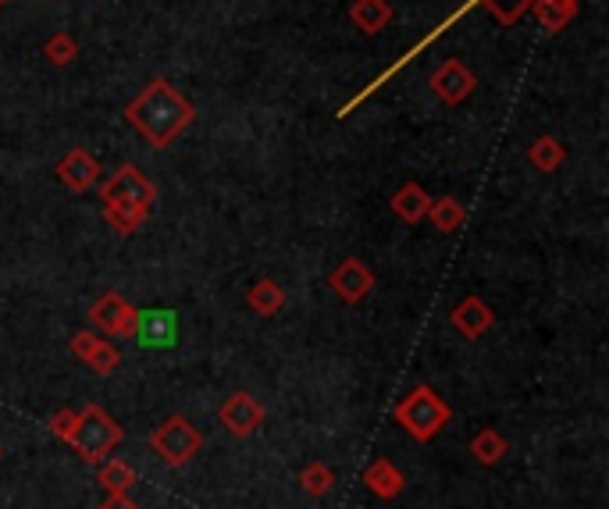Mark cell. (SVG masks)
<instances>
[{"label":"cell","mask_w":609,"mask_h":509,"mask_svg":"<svg viewBox=\"0 0 609 509\" xmlns=\"http://www.w3.org/2000/svg\"><path fill=\"white\" fill-rule=\"evenodd\" d=\"M428 203L431 196L424 193V186L406 182V186H399L396 196H392V214H396L403 225H417V221H424V214H428Z\"/></svg>","instance_id":"cell-17"},{"label":"cell","mask_w":609,"mask_h":509,"mask_svg":"<svg viewBox=\"0 0 609 509\" xmlns=\"http://www.w3.org/2000/svg\"><path fill=\"white\" fill-rule=\"evenodd\" d=\"M528 161L531 168L542 171V175H553V171H560L563 161H567V146L556 136H538L535 143L528 146Z\"/></svg>","instance_id":"cell-20"},{"label":"cell","mask_w":609,"mask_h":509,"mask_svg":"<svg viewBox=\"0 0 609 509\" xmlns=\"http://www.w3.org/2000/svg\"><path fill=\"white\" fill-rule=\"evenodd\" d=\"M132 335L143 349H171L179 339V317L175 310H139Z\"/></svg>","instance_id":"cell-11"},{"label":"cell","mask_w":609,"mask_h":509,"mask_svg":"<svg viewBox=\"0 0 609 509\" xmlns=\"http://www.w3.org/2000/svg\"><path fill=\"white\" fill-rule=\"evenodd\" d=\"M218 417H221V424L228 428V435L250 438L253 431L264 424V406H260L250 392H232V396L221 403Z\"/></svg>","instance_id":"cell-10"},{"label":"cell","mask_w":609,"mask_h":509,"mask_svg":"<svg viewBox=\"0 0 609 509\" xmlns=\"http://www.w3.org/2000/svg\"><path fill=\"white\" fill-rule=\"evenodd\" d=\"M531 4L535 0H478V8H485L499 25H517L531 11Z\"/></svg>","instance_id":"cell-26"},{"label":"cell","mask_w":609,"mask_h":509,"mask_svg":"<svg viewBox=\"0 0 609 509\" xmlns=\"http://www.w3.org/2000/svg\"><path fill=\"white\" fill-rule=\"evenodd\" d=\"M57 178H61L72 193H86V189L97 186L100 161L90 154V150H86V146H72V150L57 161Z\"/></svg>","instance_id":"cell-13"},{"label":"cell","mask_w":609,"mask_h":509,"mask_svg":"<svg viewBox=\"0 0 609 509\" xmlns=\"http://www.w3.org/2000/svg\"><path fill=\"white\" fill-rule=\"evenodd\" d=\"M471 456L481 463V467H496L506 456V438L499 435L496 428H481L478 435L471 438Z\"/></svg>","instance_id":"cell-22"},{"label":"cell","mask_w":609,"mask_h":509,"mask_svg":"<svg viewBox=\"0 0 609 509\" xmlns=\"http://www.w3.org/2000/svg\"><path fill=\"white\" fill-rule=\"evenodd\" d=\"M100 509H139V506L132 502L129 492H107V499L100 502Z\"/></svg>","instance_id":"cell-28"},{"label":"cell","mask_w":609,"mask_h":509,"mask_svg":"<svg viewBox=\"0 0 609 509\" xmlns=\"http://www.w3.org/2000/svg\"><path fill=\"white\" fill-rule=\"evenodd\" d=\"M72 353L79 356L90 371H97L100 378L114 374V371H118V364H122V353H118V346H114V342H107L104 335H97V332L72 335Z\"/></svg>","instance_id":"cell-12"},{"label":"cell","mask_w":609,"mask_h":509,"mask_svg":"<svg viewBox=\"0 0 609 509\" xmlns=\"http://www.w3.org/2000/svg\"><path fill=\"white\" fill-rule=\"evenodd\" d=\"M396 421L403 424V431L414 438V442H431V438L453 421V410H449V403L431 385H417L410 396L399 399Z\"/></svg>","instance_id":"cell-3"},{"label":"cell","mask_w":609,"mask_h":509,"mask_svg":"<svg viewBox=\"0 0 609 509\" xmlns=\"http://www.w3.org/2000/svg\"><path fill=\"white\" fill-rule=\"evenodd\" d=\"M531 15L538 18L545 33H563L577 15V0H535L531 4Z\"/></svg>","instance_id":"cell-19"},{"label":"cell","mask_w":609,"mask_h":509,"mask_svg":"<svg viewBox=\"0 0 609 509\" xmlns=\"http://www.w3.org/2000/svg\"><path fill=\"white\" fill-rule=\"evenodd\" d=\"M75 413H79V417H75V428H72L68 445H72L75 453H79L86 463H100L107 453H111L114 445L122 442V428H118L111 413L100 410L97 403H86Z\"/></svg>","instance_id":"cell-4"},{"label":"cell","mask_w":609,"mask_h":509,"mask_svg":"<svg viewBox=\"0 0 609 509\" xmlns=\"http://www.w3.org/2000/svg\"><path fill=\"white\" fill-rule=\"evenodd\" d=\"M4 4H11V0H0V8H4Z\"/></svg>","instance_id":"cell-29"},{"label":"cell","mask_w":609,"mask_h":509,"mask_svg":"<svg viewBox=\"0 0 609 509\" xmlns=\"http://www.w3.org/2000/svg\"><path fill=\"white\" fill-rule=\"evenodd\" d=\"M328 285H332V292L342 299V303H360V299H367V292L374 289V271L364 264L360 257H346L335 264V271L328 275Z\"/></svg>","instance_id":"cell-9"},{"label":"cell","mask_w":609,"mask_h":509,"mask_svg":"<svg viewBox=\"0 0 609 509\" xmlns=\"http://www.w3.org/2000/svg\"><path fill=\"white\" fill-rule=\"evenodd\" d=\"M392 15H396V11H392L389 0H353L350 8V22L357 25L364 36H378L382 29H389Z\"/></svg>","instance_id":"cell-16"},{"label":"cell","mask_w":609,"mask_h":509,"mask_svg":"<svg viewBox=\"0 0 609 509\" xmlns=\"http://www.w3.org/2000/svg\"><path fill=\"white\" fill-rule=\"evenodd\" d=\"M157 200V186L150 182L136 164H122L118 171L104 178L100 203H104L107 225L118 235H136L143 221L150 218V207Z\"/></svg>","instance_id":"cell-2"},{"label":"cell","mask_w":609,"mask_h":509,"mask_svg":"<svg viewBox=\"0 0 609 509\" xmlns=\"http://www.w3.org/2000/svg\"><path fill=\"white\" fill-rule=\"evenodd\" d=\"M97 481L107 488V492H132V485H136V470H132L125 460L104 456V460H100V470H97Z\"/></svg>","instance_id":"cell-23"},{"label":"cell","mask_w":609,"mask_h":509,"mask_svg":"<svg viewBox=\"0 0 609 509\" xmlns=\"http://www.w3.org/2000/svg\"><path fill=\"white\" fill-rule=\"evenodd\" d=\"M136 317H139V310L132 307L122 292H114V289L104 292V296L90 307L93 328H97L100 335H107V339H129V335L136 332Z\"/></svg>","instance_id":"cell-6"},{"label":"cell","mask_w":609,"mask_h":509,"mask_svg":"<svg viewBox=\"0 0 609 509\" xmlns=\"http://www.w3.org/2000/svg\"><path fill=\"white\" fill-rule=\"evenodd\" d=\"M453 328L460 335H467V339H481V335L496 324V314H492V307H488L485 299L481 296H467V299H460L456 303V310L453 314Z\"/></svg>","instance_id":"cell-14"},{"label":"cell","mask_w":609,"mask_h":509,"mask_svg":"<svg viewBox=\"0 0 609 509\" xmlns=\"http://www.w3.org/2000/svg\"><path fill=\"white\" fill-rule=\"evenodd\" d=\"M474 8H478V0H467V4H463V8H456V11H453V15H446V22H439V25H435V29H431V33H428V36H424V40H421V43H417V47H410V50H406V54H403V57H399L396 65H392V68H385V72H382V75H378V79H374V82H371V86H364V89H360V93H357V97H353V100H350V104H342L339 118H346V114H353V107H360V104H364V100H367V97H371L374 89H382V86H385V82H389V79H392V75H396V72H399V68H403V65H410V61H414V57H417V54H424V50H428V47H431V43L439 40V36H446V33H449V29H453V25H456V22H460V18H463V15H467V11H474Z\"/></svg>","instance_id":"cell-7"},{"label":"cell","mask_w":609,"mask_h":509,"mask_svg":"<svg viewBox=\"0 0 609 509\" xmlns=\"http://www.w3.org/2000/svg\"><path fill=\"white\" fill-rule=\"evenodd\" d=\"M246 303H250L253 314L275 317L285 310V289L275 282V278H260V282H253L250 292H246Z\"/></svg>","instance_id":"cell-18"},{"label":"cell","mask_w":609,"mask_h":509,"mask_svg":"<svg viewBox=\"0 0 609 509\" xmlns=\"http://www.w3.org/2000/svg\"><path fill=\"white\" fill-rule=\"evenodd\" d=\"M75 417H79V413H75V410H57V413H50L47 428L54 431V438L68 442V438H72V428H75Z\"/></svg>","instance_id":"cell-27"},{"label":"cell","mask_w":609,"mask_h":509,"mask_svg":"<svg viewBox=\"0 0 609 509\" xmlns=\"http://www.w3.org/2000/svg\"><path fill=\"white\" fill-rule=\"evenodd\" d=\"M150 445H154V453L161 456L168 467H182V463H189L200 453L203 435L186 417H168L161 428L150 431Z\"/></svg>","instance_id":"cell-5"},{"label":"cell","mask_w":609,"mask_h":509,"mask_svg":"<svg viewBox=\"0 0 609 509\" xmlns=\"http://www.w3.org/2000/svg\"><path fill=\"white\" fill-rule=\"evenodd\" d=\"M43 57H47L50 65L65 68L79 57V43H75V36H68L65 29H57V33H50L47 43H43Z\"/></svg>","instance_id":"cell-25"},{"label":"cell","mask_w":609,"mask_h":509,"mask_svg":"<svg viewBox=\"0 0 609 509\" xmlns=\"http://www.w3.org/2000/svg\"><path fill=\"white\" fill-rule=\"evenodd\" d=\"M300 485H303V492H307V495L321 499V495H328V492H332V485H335L332 467H328L325 460H310L307 467L300 470Z\"/></svg>","instance_id":"cell-24"},{"label":"cell","mask_w":609,"mask_h":509,"mask_svg":"<svg viewBox=\"0 0 609 509\" xmlns=\"http://www.w3.org/2000/svg\"><path fill=\"white\" fill-rule=\"evenodd\" d=\"M424 218L431 221V228H439L442 235H453L456 228H463L467 221V211H463V203L456 196H439V200L428 203V214Z\"/></svg>","instance_id":"cell-21"},{"label":"cell","mask_w":609,"mask_h":509,"mask_svg":"<svg viewBox=\"0 0 609 509\" xmlns=\"http://www.w3.org/2000/svg\"><path fill=\"white\" fill-rule=\"evenodd\" d=\"M125 122L147 143L164 150L196 122V107L168 79H150L143 93L125 107Z\"/></svg>","instance_id":"cell-1"},{"label":"cell","mask_w":609,"mask_h":509,"mask_svg":"<svg viewBox=\"0 0 609 509\" xmlns=\"http://www.w3.org/2000/svg\"><path fill=\"white\" fill-rule=\"evenodd\" d=\"M364 485L371 488L378 499H399L406 488V477L399 474V467L392 460H374L371 467L364 470Z\"/></svg>","instance_id":"cell-15"},{"label":"cell","mask_w":609,"mask_h":509,"mask_svg":"<svg viewBox=\"0 0 609 509\" xmlns=\"http://www.w3.org/2000/svg\"><path fill=\"white\" fill-rule=\"evenodd\" d=\"M474 89H478V75L463 65L460 57H449L431 72V93L449 107H460L463 100H471Z\"/></svg>","instance_id":"cell-8"}]
</instances>
